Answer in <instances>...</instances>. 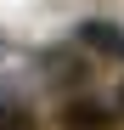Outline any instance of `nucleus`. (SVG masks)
<instances>
[{"label": "nucleus", "instance_id": "1", "mask_svg": "<svg viewBox=\"0 0 124 130\" xmlns=\"http://www.w3.org/2000/svg\"><path fill=\"white\" fill-rule=\"evenodd\" d=\"M62 124L68 130H113V113L101 102H68L62 107Z\"/></svg>", "mask_w": 124, "mask_h": 130}, {"label": "nucleus", "instance_id": "2", "mask_svg": "<svg viewBox=\"0 0 124 130\" xmlns=\"http://www.w3.org/2000/svg\"><path fill=\"white\" fill-rule=\"evenodd\" d=\"M79 34H85L90 45H101V51H124V28H113V23H85Z\"/></svg>", "mask_w": 124, "mask_h": 130}, {"label": "nucleus", "instance_id": "3", "mask_svg": "<svg viewBox=\"0 0 124 130\" xmlns=\"http://www.w3.org/2000/svg\"><path fill=\"white\" fill-rule=\"evenodd\" d=\"M0 130H34V119H23V113H0Z\"/></svg>", "mask_w": 124, "mask_h": 130}, {"label": "nucleus", "instance_id": "4", "mask_svg": "<svg viewBox=\"0 0 124 130\" xmlns=\"http://www.w3.org/2000/svg\"><path fill=\"white\" fill-rule=\"evenodd\" d=\"M118 113H124V85H118Z\"/></svg>", "mask_w": 124, "mask_h": 130}]
</instances>
